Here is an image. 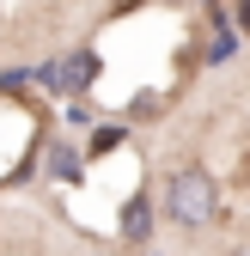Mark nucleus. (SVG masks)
Here are the masks:
<instances>
[{
  "label": "nucleus",
  "instance_id": "2",
  "mask_svg": "<svg viewBox=\"0 0 250 256\" xmlns=\"http://www.w3.org/2000/svg\"><path fill=\"white\" fill-rule=\"evenodd\" d=\"M232 256H250V250H232Z\"/></svg>",
  "mask_w": 250,
  "mask_h": 256
},
{
  "label": "nucleus",
  "instance_id": "1",
  "mask_svg": "<svg viewBox=\"0 0 250 256\" xmlns=\"http://www.w3.org/2000/svg\"><path fill=\"white\" fill-rule=\"evenodd\" d=\"M159 208H165L171 226L202 232V226H214V220H220V183H214L208 165H177V171H165Z\"/></svg>",
  "mask_w": 250,
  "mask_h": 256
}]
</instances>
